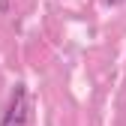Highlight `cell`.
I'll list each match as a JSON object with an SVG mask.
<instances>
[{"label": "cell", "instance_id": "6da1fadb", "mask_svg": "<svg viewBox=\"0 0 126 126\" xmlns=\"http://www.w3.org/2000/svg\"><path fill=\"white\" fill-rule=\"evenodd\" d=\"M0 126H27V90L18 84L12 93V102L3 114V123Z\"/></svg>", "mask_w": 126, "mask_h": 126}, {"label": "cell", "instance_id": "7a4b0ae2", "mask_svg": "<svg viewBox=\"0 0 126 126\" xmlns=\"http://www.w3.org/2000/svg\"><path fill=\"white\" fill-rule=\"evenodd\" d=\"M105 3H111V6H120V3H123V0H105Z\"/></svg>", "mask_w": 126, "mask_h": 126}, {"label": "cell", "instance_id": "3957f363", "mask_svg": "<svg viewBox=\"0 0 126 126\" xmlns=\"http://www.w3.org/2000/svg\"><path fill=\"white\" fill-rule=\"evenodd\" d=\"M0 9H6V0H0Z\"/></svg>", "mask_w": 126, "mask_h": 126}]
</instances>
